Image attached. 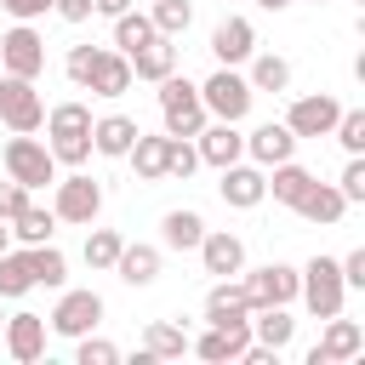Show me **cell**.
<instances>
[{
    "instance_id": "1",
    "label": "cell",
    "mask_w": 365,
    "mask_h": 365,
    "mask_svg": "<svg viewBox=\"0 0 365 365\" xmlns=\"http://www.w3.org/2000/svg\"><path fill=\"white\" fill-rule=\"evenodd\" d=\"M160 86V114H165V137H194L200 125H205V103H200V86L194 80H182L177 68L165 74V80H154Z\"/></svg>"
},
{
    "instance_id": "2",
    "label": "cell",
    "mask_w": 365,
    "mask_h": 365,
    "mask_svg": "<svg viewBox=\"0 0 365 365\" xmlns=\"http://www.w3.org/2000/svg\"><path fill=\"white\" fill-rule=\"evenodd\" d=\"M297 297L308 302V314H314V319H331V314H342V297H348V285H342V268H336V257H314L308 268H297Z\"/></svg>"
},
{
    "instance_id": "3",
    "label": "cell",
    "mask_w": 365,
    "mask_h": 365,
    "mask_svg": "<svg viewBox=\"0 0 365 365\" xmlns=\"http://www.w3.org/2000/svg\"><path fill=\"white\" fill-rule=\"evenodd\" d=\"M6 177L23 182V188L34 194V188L57 182V160H51V148H46L34 131H17V137L6 143Z\"/></svg>"
},
{
    "instance_id": "4",
    "label": "cell",
    "mask_w": 365,
    "mask_h": 365,
    "mask_svg": "<svg viewBox=\"0 0 365 365\" xmlns=\"http://www.w3.org/2000/svg\"><path fill=\"white\" fill-rule=\"evenodd\" d=\"M200 103H205V114H217V120L240 125V120L251 114L257 91H251V80H245V74H234V68H222V63H217V74L200 86Z\"/></svg>"
},
{
    "instance_id": "5",
    "label": "cell",
    "mask_w": 365,
    "mask_h": 365,
    "mask_svg": "<svg viewBox=\"0 0 365 365\" xmlns=\"http://www.w3.org/2000/svg\"><path fill=\"white\" fill-rule=\"evenodd\" d=\"M97 211H103V182L97 177H86V171H74V177H63L57 182V200H51V217L57 222H97Z\"/></svg>"
},
{
    "instance_id": "6",
    "label": "cell",
    "mask_w": 365,
    "mask_h": 365,
    "mask_svg": "<svg viewBox=\"0 0 365 365\" xmlns=\"http://www.w3.org/2000/svg\"><path fill=\"white\" fill-rule=\"evenodd\" d=\"M240 291H245L251 314H257V308H285V302H297V268H291V262H268V268L245 274Z\"/></svg>"
},
{
    "instance_id": "7",
    "label": "cell",
    "mask_w": 365,
    "mask_h": 365,
    "mask_svg": "<svg viewBox=\"0 0 365 365\" xmlns=\"http://www.w3.org/2000/svg\"><path fill=\"white\" fill-rule=\"evenodd\" d=\"M0 120L11 131H40L46 125V103L34 91V80H17V74H0Z\"/></svg>"
},
{
    "instance_id": "8",
    "label": "cell",
    "mask_w": 365,
    "mask_h": 365,
    "mask_svg": "<svg viewBox=\"0 0 365 365\" xmlns=\"http://www.w3.org/2000/svg\"><path fill=\"white\" fill-rule=\"evenodd\" d=\"M0 68L17 74V80H40V74H46V40H40L29 23H17V29L0 40Z\"/></svg>"
},
{
    "instance_id": "9",
    "label": "cell",
    "mask_w": 365,
    "mask_h": 365,
    "mask_svg": "<svg viewBox=\"0 0 365 365\" xmlns=\"http://www.w3.org/2000/svg\"><path fill=\"white\" fill-rule=\"evenodd\" d=\"M359 354H365V331H359V319L331 314V319H325V336L308 348V365H342V359H359Z\"/></svg>"
},
{
    "instance_id": "10",
    "label": "cell",
    "mask_w": 365,
    "mask_h": 365,
    "mask_svg": "<svg viewBox=\"0 0 365 365\" xmlns=\"http://www.w3.org/2000/svg\"><path fill=\"white\" fill-rule=\"evenodd\" d=\"M97 319H103V297L97 291H63L57 308H51V331L57 336H86V331H97Z\"/></svg>"
},
{
    "instance_id": "11",
    "label": "cell",
    "mask_w": 365,
    "mask_h": 365,
    "mask_svg": "<svg viewBox=\"0 0 365 365\" xmlns=\"http://www.w3.org/2000/svg\"><path fill=\"white\" fill-rule=\"evenodd\" d=\"M336 114H342V103L331 91H319V97H297L291 114H285V125H291V137H331Z\"/></svg>"
},
{
    "instance_id": "12",
    "label": "cell",
    "mask_w": 365,
    "mask_h": 365,
    "mask_svg": "<svg viewBox=\"0 0 365 365\" xmlns=\"http://www.w3.org/2000/svg\"><path fill=\"white\" fill-rule=\"evenodd\" d=\"M217 194H222V205H234V211H251V205H262L268 200V177H262V165H222V182H217Z\"/></svg>"
},
{
    "instance_id": "13",
    "label": "cell",
    "mask_w": 365,
    "mask_h": 365,
    "mask_svg": "<svg viewBox=\"0 0 365 365\" xmlns=\"http://www.w3.org/2000/svg\"><path fill=\"white\" fill-rule=\"evenodd\" d=\"M194 251H200L205 274H217V279H234V274L245 268V245H240V234H228V228H205Z\"/></svg>"
},
{
    "instance_id": "14",
    "label": "cell",
    "mask_w": 365,
    "mask_h": 365,
    "mask_svg": "<svg viewBox=\"0 0 365 365\" xmlns=\"http://www.w3.org/2000/svg\"><path fill=\"white\" fill-rule=\"evenodd\" d=\"M0 331H6V354H11L17 365H34V359L46 354V314H29V308H23V314H6Z\"/></svg>"
},
{
    "instance_id": "15",
    "label": "cell",
    "mask_w": 365,
    "mask_h": 365,
    "mask_svg": "<svg viewBox=\"0 0 365 365\" xmlns=\"http://www.w3.org/2000/svg\"><path fill=\"white\" fill-rule=\"evenodd\" d=\"M200 359H211V365H228V359H240L245 348H251V319H228V325H211L200 342H188Z\"/></svg>"
},
{
    "instance_id": "16",
    "label": "cell",
    "mask_w": 365,
    "mask_h": 365,
    "mask_svg": "<svg viewBox=\"0 0 365 365\" xmlns=\"http://www.w3.org/2000/svg\"><path fill=\"white\" fill-rule=\"evenodd\" d=\"M194 137H200V143H194V148H200V165H217V171H222V165H234V160L245 154V137H240L228 120H217V125H200Z\"/></svg>"
},
{
    "instance_id": "17",
    "label": "cell",
    "mask_w": 365,
    "mask_h": 365,
    "mask_svg": "<svg viewBox=\"0 0 365 365\" xmlns=\"http://www.w3.org/2000/svg\"><path fill=\"white\" fill-rule=\"evenodd\" d=\"M297 143H302V137H291L285 120H268V125H257V131L245 137V154H251L257 165H279V160L297 154Z\"/></svg>"
},
{
    "instance_id": "18",
    "label": "cell",
    "mask_w": 365,
    "mask_h": 365,
    "mask_svg": "<svg viewBox=\"0 0 365 365\" xmlns=\"http://www.w3.org/2000/svg\"><path fill=\"white\" fill-rule=\"evenodd\" d=\"M211 51H217L222 68H234V63H245V57L257 51V29H251L245 17H222L217 34H211Z\"/></svg>"
},
{
    "instance_id": "19",
    "label": "cell",
    "mask_w": 365,
    "mask_h": 365,
    "mask_svg": "<svg viewBox=\"0 0 365 365\" xmlns=\"http://www.w3.org/2000/svg\"><path fill=\"white\" fill-rule=\"evenodd\" d=\"M125 63H131V80H165V74L177 68V46H171V34H154V40L137 46Z\"/></svg>"
},
{
    "instance_id": "20",
    "label": "cell",
    "mask_w": 365,
    "mask_h": 365,
    "mask_svg": "<svg viewBox=\"0 0 365 365\" xmlns=\"http://www.w3.org/2000/svg\"><path fill=\"white\" fill-rule=\"evenodd\" d=\"M86 91H91V97H125V91H131V63H125V51H103L97 68H91V80H86Z\"/></svg>"
},
{
    "instance_id": "21",
    "label": "cell",
    "mask_w": 365,
    "mask_h": 365,
    "mask_svg": "<svg viewBox=\"0 0 365 365\" xmlns=\"http://www.w3.org/2000/svg\"><path fill=\"white\" fill-rule=\"evenodd\" d=\"M131 143H137V120H125V114H103V120H91V148H97V154L125 160Z\"/></svg>"
},
{
    "instance_id": "22",
    "label": "cell",
    "mask_w": 365,
    "mask_h": 365,
    "mask_svg": "<svg viewBox=\"0 0 365 365\" xmlns=\"http://www.w3.org/2000/svg\"><path fill=\"white\" fill-rule=\"evenodd\" d=\"M342 211H348V200H342V188H336V182H314V188L297 200V217H308V222H319V228L342 222Z\"/></svg>"
},
{
    "instance_id": "23",
    "label": "cell",
    "mask_w": 365,
    "mask_h": 365,
    "mask_svg": "<svg viewBox=\"0 0 365 365\" xmlns=\"http://www.w3.org/2000/svg\"><path fill=\"white\" fill-rule=\"evenodd\" d=\"M228 319H251V302L234 279H217L205 291V325H228Z\"/></svg>"
},
{
    "instance_id": "24",
    "label": "cell",
    "mask_w": 365,
    "mask_h": 365,
    "mask_svg": "<svg viewBox=\"0 0 365 365\" xmlns=\"http://www.w3.org/2000/svg\"><path fill=\"white\" fill-rule=\"evenodd\" d=\"M114 274H120L125 285H154V279H160V251H154V245H120Z\"/></svg>"
},
{
    "instance_id": "25",
    "label": "cell",
    "mask_w": 365,
    "mask_h": 365,
    "mask_svg": "<svg viewBox=\"0 0 365 365\" xmlns=\"http://www.w3.org/2000/svg\"><path fill=\"white\" fill-rule=\"evenodd\" d=\"M291 336H297V319H291L285 308H257V319H251V342H262V348L285 354V348H291Z\"/></svg>"
},
{
    "instance_id": "26",
    "label": "cell",
    "mask_w": 365,
    "mask_h": 365,
    "mask_svg": "<svg viewBox=\"0 0 365 365\" xmlns=\"http://www.w3.org/2000/svg\"><path fill=\"white\" fill-rule=\"evenodd\" d=\"M34 291V268H29V245L23 251H0V302H17V297H29Z\"/></svg>"
},
{
    "instance_id": "27",
    "label": "cell",
    "mask_w": 365,
    "mask_h": 365,
    "mask_svg": "<svg viewBox=\"0 0 365 365\" xmlns=\"http://www.w3.org/2000/svg\"><path fill=\"white\" fill-rule=\"evenodd\" d=\"M314 182H319V177H314L308 165H297V160H279V165H274V182H268V194H274L279 205H291V211H297V200H302Z\"/></svg>"
},
{
    "instance_id": "28",
    "label": "cell",
    "mask_w": 365,
    "mask_h": 365,
    "mask_svg": "<svg viewBox=\"0 0 365 365\" xmlns=\"http://www.w3.org/2000/svg\"><path fill=\"white\" fill-rule=\"evenodd\" d=\"M143 354H148V359H182V354H188V331L171 325V319H148V331H143Z\"/></svg>"
},
{
    "instance_id": "29",
    "label": "cell",
    "mask_w": 365,
    "mask_h": 365,
    "mask_svg": "<svg viewBox=\"0 0 365 365\" xmlns=\"http://www.w3.org/2000/svg\"><path fill=\"white\" fill-rule=\"evenodd\" d=\"M6 228H11V240H17V245H46V240H51V228H57V217H51L46 205H34V200H29Z\"/></svg>"
},
{
    "instance_id": "30",
    "label": "cell",
    "mask_w": 365,
    "mask_h": 365,
    "mask_svg": "<svg viewBox=\"0 0 365 365\" xmlns=\"http://www.w3.org/2000/svg\"><path fill=\"white\" fill-rule=\"evenodd\" d=\"M245 63H251V74H245L251 91H285V86H291V63H285V57H274V51H251Z\"/></svg>"
},
{
    "instance_id": "31",
    "label": "cell",
    "mask_w": 365,
    "mask_h": 365,
    "mask_svg": "<svg viewBox=\"0 0 365 365\" xmlns=\"http://www.w3.org/2000/svg\"><path fill=\"white\" fill-rule=\"evenodd\" d=\"M125 160H131V171H137L143 182H160V177H165V137H143V131H137V143L125 148Z\"/></svg>"
},
{
    "instance_id": "32",
    "label": "cell",
    "mask_w": 365,
    "mask_h": 365,
    "mask_svg": "<svg viewBox=\"0 0 365 365\" xmlns=\"http://www.w3.org/2000/svg\"><path fill=\"white\" fill-rule=\"evenodd\" d=\"M200 234H205L200 211H165V217H160V240H165L171 251H194Z\"/></svg>"
},
{
    "instance_id": "33",
    "label": "cell",
    "mask_w": 365,
    "mask_h": 365,
    "mask_svg": "<svg viewBox=\"0 0 365 365\" xmlns=\"http://www.w3.org/2000/svg\"><path fill=\"white\" fill-rule=\"evenodd\" d=\"M29 268H34V285H46V291H63V279H68V257L46 240V245H29Z\"/></svg>"
},
{
    "instance_id": "34",
    "label": "cell",
    "mask_w": 365,
    "mask_h": 365,
    "mask_svg": "<svg viewBox=\"0 0 365 365\" xmlns=\"http://www.w3.org/2000/svg\"><path fill=\"white\" fill-rule=\"evenodd\" d=\"M154 34H160V29H154V17H148V11H120V17H114V46H120L125 57H131L137 46H148Z\"/></svg>"
},
{
    "instance_id": "35",
    "label": "cell",
    "mask_w": 365,
    "mask_h": 365,
    "mask_svg": "<svg viewBox=\"0 0 365 365\" xmlns=\"http://www.w3.org/2000/svg\"><path fill=\"white\" fill-rule=\"evenodd\" d=\"M46 131L51 137H80V131H91V108L86 103H57L46 114Z\"/></svg>"
},
{
    "instance_id": "36",
    "label": "cell",
    "mask_w": 365,
    "mask_h": 365,
    "mask_svg": "<svg viewBox=\"0 0 365 365\" xmlns=\"http://www.w3.org/2000/svg\"><path fill=\"white\" fill-rule=\"evenodd\" d=\"M200 171V148L188 143V137H165V177H194Z\"/></svg>"
},
{
    "instance_id": "37",
    "label": "cell",
    "mask_w": 365,
    "mask_h": 365,
    "mask_svg": "<svg viewBox=\"0 0 365 365\" xmlns=\"http://www.w3.org/2000/svg\"><path fill=\"white\" fill-rule=\"evenodd\" d=\"M120 245H125L120 228H91V234H86V262H91V268H114Z\"/></svg>"
},
{
    "instance_id": "38",
    "label": "cell",
    "mask_w": 365,
    "mask_h": 365,
    "mask_svg": "<svg viewBox=\"0 0 365 365\" xmlns=\"http://www.w3.org/2000/svg\"><path fill=\"white\" fill-rule=\"evenodd\" d=\"M148 17H154V29H160V34H171V40H177V34L194 23V6H188V0H154V11H148Z\"/></svg>"
},
{
    "instance_id": "39",
    "label": "cell",
    "mask_w": 365,
    "mask_h": 365,
    "mask_svg": "<svg viewBox=\"0 0 365 365\" xmlns=\"http://www.w3.org/2000/svg\"><path fill=\"white\" fill-rule=\"evenodd\" d=\"M331 137H336L348 154H365V108H342L336 125H331Z\"/></svg>"
},
{
    "instance_id": "40",
    "label": "cell",
    "mask_w": 365,
    "mask_h": 365,
    "mask_svg": "<svg viewBox=\"0 0 365 365\" xmlns=\"http://www.w3.org/2000/svg\"><path fill=\"white\" fill-rule=\"evenodd\" d=\"M46 148H51L57 165H86V160H91V131H80V137H51Z\"/></svg>"
},
{
    "instance_id": "41",
    "label": "cell",
    "mask_w": 365,
    "mask_h": 365,
    "mask_svg": "<svg viewBox=\"0 0 365 365\" xmlns=\"http://www.w3.org/2000/svg\"><path fill=\"white\" fill-rule=\"evenodd\" d=\"M74 359H80V365H114V359H120V348L86 331V336H74Z\"/></svg>"
},
{
    "instance_id": "42",
    "label": "cell",
    "mask_w": 365,
    "mask_h": 365,
    "mask_svg": "<svg viewBox=\"0 0 365 365\" xmlns=\"http://www.w3.org/2000/svg\"><path fill=\"white\" fill-rule=\"evenodd\" d=\"M336 188H342V200H348V205H359V200H365V160H359V154H348V165H342Z\"/></svg>"
},
{
    "instance_id": "43",
    "label": "cell",
    "mask_w": 365,
    "mask_h": 365,
    "mask_svg": "<svg viewBox=\"0 0 365 365\" xmlns=\"http://www.w3.org/2000/svg\"><path fill=\"white\" fill-rule=\"evenodd\" d=\"M97 57H103V46H74V51H68V63H63V68H68V80H74V86H86V80H91V68H97Z\"/></svg>"
},
{
    "instance_id": "44",
    "label": "cell",
    "mask_w": 365,
    "mask_h": 365,
    "mask_svg": "<svg viewBox=\"0 0 365 365\" xmlns=\"http://www.w3.org/2000/svg\"><path fill=\"white\" fill-rule=\"evenodd\" d=\"M336 268H342V285H348V291H359V285H365V245H354Z\"/></svg>"
},
{
    "instance_id": "45",
    "label": "cell",
    "mask_w": 365,
    "mask_h": 365,
    "mask_svg": "<svg viewBox=\"0 0 365 365\" xmlns=\"http://www.w3.org/2000/svg\"><path fill=\"white\" fill-rule=\"evenodd\" d=\"M23 205H29V188L23 182H0V222H11Z\"/></svg>"
},
{
    "instance_id": "46",
    "label": "cell",
    "mask_w": 365,
    "mask_h": 365,
    "mask_svg": "<svg viewBox=\"0 0 365 365\" xmlns=\"http://www.w3.org/2000/svg\"><path fill=\"white\" fill-rule=\"evenodd\" d=\"M0 6H6L17 23H34V17H46V11H51V0H0Z\"/></svg>"
},
{
    "instance_id": "47",
    "label": "cell",
    "mask_w": 365,
    "mask_h": 365,
    "mask_svg": "<svg viewBox=\"0 0 365 365\" xmlns=\"http://www.w3.org/2000/svg\"><path fill=\"white\" fill-rule=\"evenodd\" d=\"M51 11H57L63 23H86V17H91V0H51Z\"/></svg>"
},
{
    "instance_id": "48",
    "label": "cell",
    "mask_w": 365,
    "mask_h": 365,
    "mask_svg": "<svg viewBox=\"0 0 365 365\" xmlns=\"http://www.w3.org/2000/svg\"><path fill=\"white\" fill-rule=\"evenodd\" d=\"M91 11H103V17H120V11H131V0H91Z\"/></svg>"
},
{
    "instance_id": "49",
    "label": "cell",
    "mask_w": 365,
    "mask_h": 365,
    "mask_svg": "<svg viewBox=\"0 0 365 365\" xmlns=\"http://www.w3.org/2000/svg\"><path fill=\"white\" fill-rule=\"evenodd\" d=\"M257 6H262V11H285L291 0H257Z\"/></svg>"
},
{
    "instance_id": "50",
    "label": "cell",
    "mask_w": 365,
    "mask_h": 365,
    "mask_svg": "<svg viewBox=\"0 0 365 365\" xmlns=\"http://www.w3.org/2000/svg\"><path fill=\"white\" fill-rule=\"evenodd\" d=\"M6 245H11V228H6V222H0V251H6Z\"/></svg>"
},
{
    "instance_id": "51",
    "label": "cell",
    "mask_w": 365,
    "mask_h": 365,
    "mask_svg": "<svg viewBox=\"0 0 365 365\" xmlns=\"http://www.w3.org/2000/svg\"><path fill=\"white\" fill-rule=\"evenodd\" d=\"M0 325H6V314H0Z\"/></svg>"
},
{
    "instance_id": "52",
    "label": "cell",
    "mask_w": 365,
    "mask_h": 365,
    "mask_svg": "<svg viewBox=\"0 0 365 365\" xmlns=\"http://www.w3.org/2000/svg\"><path fill=\"white\" fill-rule=\"evenodd\" d=\"M314 6H325V0H314Z\"/></svg>"
}]
</instances>
